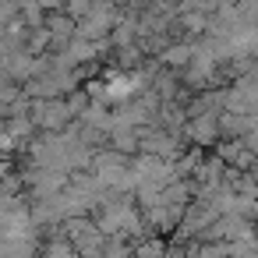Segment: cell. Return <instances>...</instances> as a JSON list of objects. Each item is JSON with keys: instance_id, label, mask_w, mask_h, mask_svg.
Listing matches in <instances>:
<instances>
[{"instance_id": "1", "label": "cell", "mask_w": 258, "mask_h": 258, "mask_svg": "<svg viewBox=\"0 0 258 258\" xmlns=\"http://www.w3.org/2000/svg\"><path fill=\"white\" fill-rule=\"evenodd\" d=\"M11 142H15V138H11L8 131H0V152H8V149H11Z\"/></svg>"}]
</instances>
